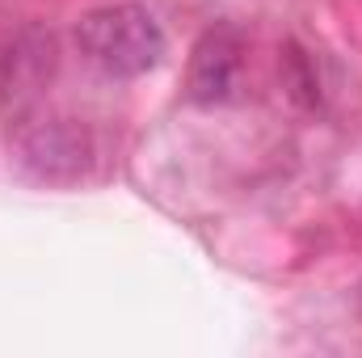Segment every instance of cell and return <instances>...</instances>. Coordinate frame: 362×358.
<instances>
[{
	"label": "cell",
	"instance_id": "cell-3",
	"mask_svg": "<svg viewBox=\"0 0 362 358\" xmlns=\"http://www.w3.org/2000/svg\"><path fill=\"white\" fill-rule=\"evenodd\" d=\"M240 59H245V42L232 25H211L189 55V76H185V93L198 105H215L228 101L240 76Z\"/></svg>",
	"mask_w": 362,
	"mask_h": 358
},
{
	"label": "cell",
	"instance_id": "cell-4",
	"mask_svg": "<svg viewBox=\"0 0 362 358\" xmlns=\"http://www.w3.org/2000/svg\"><path fill=\"white\" fill-rule=\"evenodd\" d=\"M55 34L51 30H25L13 47H8V59H4V105L13 110H25L38 93L51 85L55 76Z\"/></svg>",
	"mask_w": 362,
	"mask_h": 358
},
{
	"label": "cell",
	"instance_id": "cell-1",
	"mask_svg": "<svg viewBox=\"0 0 362 358\" xmlns=\"http://www.w3.org/2000/svg\"><path fill=\"white\" fill-rule=\"evenodd\" d=\"M76 47L105 76L131 81L165 59V30L144 4H105L76 21Z\"/></svg>",
	"mask_w": 362,
	"mask_h": 358
},
{
	"label": "cell",
	"instance_id": "cell-2",
	"mask_svg": "<svg viewBox=\"0 0 362 358\" xmlns=\"http://www.w3.org/2000/svg\"><path fill=\"white\" fill-rule=\"evenodd\" d=\"M21 161L42 181H72L89 169L93 139L76 118H42L17 135Z\"/></svg>",
	"mask_w": 362,
	"mask_h": 358
},
{
	"label": "cell",
	"instance_id": "cell-5",
	"mask_svg": "<svg viewBox=\"0 0 362 358\" xmlns=\"http://www.w3.org/2000/svg\"><path fill=\"white\" fill-rule=\"evenodd\" d=\"M358 308H362V287H358Z\"/></svg>",
	"mask_w": 362,
	"mask_h": 358
}]
</instances>
